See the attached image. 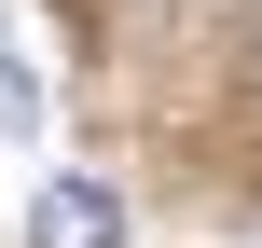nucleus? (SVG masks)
<instances>
[{
    "instance_id": "nucleus-2",
    "label": "nucleus",
    "mask_w": 262,
    "mask_h": 248,
    "mask_svg": "<svg viewBox=\"0 0 262 248\" xmlns=\"http://www.w3.org/2000/svg\"><path fill=\"white\" fill-rule=\"evenodd\" d=\"M28 124H41V83H28V55L0 41V138H28Z\"/></svg>"
},
{
    "instance_id": "nucleus-1",
    "label": "nucleus",
    "mask_w": 262,
    "mask_h": 248,
    "mask_svg": "<svg viewBox=\"0 0 262 248\" xmlns=\"http://www.w3.org/2000/svg\"><path fill=\"white\" fill-rule=\"evenodd\" d=\"M28 248H124V207H111L97 179H41V207H28Z\"/></svg>"
}]
</instances>
